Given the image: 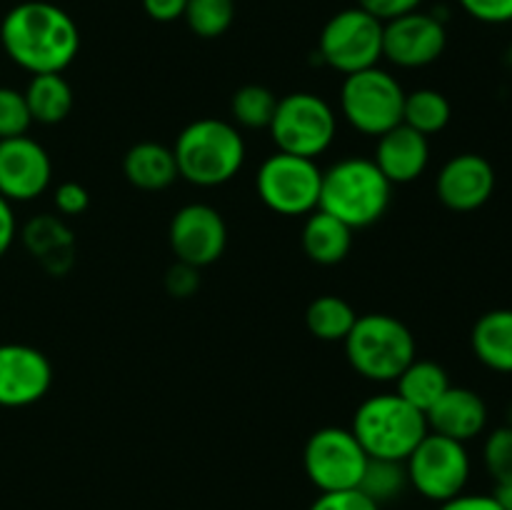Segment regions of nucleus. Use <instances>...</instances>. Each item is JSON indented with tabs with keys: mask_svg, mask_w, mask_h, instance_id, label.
<instances>
[{
	"mask_svg": "<svg viewBox=\"0 0 512 510\" xmlns=\"http://www.w3.org/2000/svg\"><path fill=\"white\" fill-rule=\"evenodd\" d=\"M0 45L18 68L30 75L63 73L80 50V30L60 5L25 0L0 23Z\"/></svg>",
	"mask_w": 512,
	"mask_h": 510,
	"instance_id": "1",
	"label": "nucleus"
},
{
	"mask_svg": "<svg viewBox=\"0 0 512 510\" xmlns=\"http://www.w3.org/2000/svg\"><path fill=\"white\" fill-rule=\"evenodd\" d=\"M390 200L393 185L373 158L350 155L323 170L318 208L343 220L348 228L363 230L375 225L388 213Z\"/></svg>",
	"mask_w": 512,
	"mask_h": 510,
	"instance_id": "2",
	"label": "nucleus"
},
{
	"mask_svg": "<svg viewBox=\"0 0 512 510\" xmlns=\"http://www.w3.org/2000/svg\"><path fill=\"white\" fill-rule=\"evenodd\" d=\"M178 178L198 188L230 183L245 163V140L235 123L200 118L185 125L173 145Z\"/></svg>",
	"mask_w": 512,
	"mask_h": 510,
	"instance_id": "3",
	"label": "nucleus"
},
{
	"mask_svg": "<svg viewBox=\"0 0 512 510\" xmlns=\"http://www.w3.org/2000/svg\"><path fill=\"white\" fill-rule=\"evenodd\" d=\"M343 345L350 368L370 383H395L418 350L408 325L388 313L358 315Z\"/></svg>",
	"mask_w": 512,
	"mask_h": 510,
	"instance_id": "4",
	"label": "nucleus"
},
{
	"mask_svg": "<svg viewBox=\"0 0 512 510\" xmlns=\"http://www.w3.org/2000/svg\"><path fill=\"white\" fill-rule=\"evenodd\" d=\"M368 458L408 460L430 433L423 410L413 408L398 393H378L358 405L350 425Z\"/></svg>",
	"mask_w": 512,
	"mask_h": 510,
	"instance_id": "5",
	"label": "nucleus"
},
{
	"mask_svg": "<svg viewBox=\"0 0 512 510\" xmlns=\"http://www.w3.org/2000/svg\"><path fill=\"white\" fill-rule=\"evenodd\" d=\"M268 130L280 153L315 160L335 143L338 115L325 98L298 90L278 98Z\"/></svg>",
	"mask_w": 512,
	"mask_h": 510,
	"instance_id": "6",
	"label": "nucleus"
},
{
	"mask_svg": "<svg viewBox=\"0 0 512 510\" xmlns=\"http://www.w3.org/2000/svg\"><path fill=\"white\" fill-rule=\"evenodd\" d=\"M403 103V85L378 65L345 75L340 85V115L350 128L368 138H380L403 123Z\"/></svg>",
	"mask_w": 512,
	"mask_h": 510,
	"instance_id": "7",
	"label": "nucleus"
},
{
	"mask_svg": "<svg viewBox=\"0 0 512 510\" xmlns=\"http://www.w3.org/2000/svg\"><path fill=\"white\" fill-rule=\"evenodd\" d=\"M405 470H408L410 488L420 498L440 505L465 493L470 473H473V460H470L465 443L428 433L420 440L418 448L408 455Z\"/></svg>",
	"mask_w": 512,
	"mask_h": 510,
	"instance_id": "8",
	"label": "nucleus"
},
{
	"mask_svg": "<svg viewBox=\"0 0 512 510\" xmlns=\"http://www.w3.org/2000/svg\"><path fill=\"white\" fill-rule=\"evenodd\" d=\"M320 183H323V170L315 160L280 153V150L268 155L255 173L258 198L263 200L265 208L285 218L310 215L318 210Z\"/></svg>",
	"mask_w": 512,
	"mask_h": 510,
	"instance_id": "9",
	"label": "nucleus"
},
{
	"mask_svg": "<svg viewBox=\"0 0 512 510\" xmlns=\"http://www.w3.org/2000/svg\"><path fill=\"white\" fill-rule=\"evenodd\" d=\"M318 55L343 75L375 68L383 58V23L358 5L340 10L320 33Z\"/></svg>",
	"mask_w": 512,
	"mask_h": 510,
	"instance_id": "10",
	"label": "nucleus"
},
{
	"mask_svg": "<svg viewBox=\"0 0 512 510\" xmlns=\"http://www.w3.org/2000/svg\"><path fill=\"white\" fill-rule=\"evenodd\" d=\"M368 465V453L350 428L315 430L303 450V468L310 483L320 493H338V490H355Z\"/></svg>",
	"mask_w": 512,
	"mask_h": 510,
	"instance_id": "11",
	"label": "nucleus"
},
{
	"mask_svg": "<svg viewBox=\"0 0 512 510\" xmlns=\"http://www.w3.org/2000/svg\"><path fill=\"white\" fill-rule=\"evenodd\" d=\"M170 248L180 263L208 268L218 263L228 245V225L218 208L208 203H188L175 210L168 228Z\"/></svg>",
	"mask_w": 512,
	"mask_h": 510,
	"instance_id": "12",
	"label": "nucleus"
},
{
	"mask_svg": "<svg viewBox=\"0 0 512 510\" xmlns=\"http://www.w3.org/2000/svg\"><path fill=\"white\" fill-rule=\"evenodd\" d=\"M448 45L445 23L433 13L413 10L383 23V58L398 68L415 70L433 65Z\"/></svg>",
	"mask_w": 512,
	"mask_h": 510,
	"instance_id": "13",
	"label": "nucleus"
},
{
	"mask_svg": "<svg viewBox=\"0 0 512 510\" xmlns=\"http://www.w3.org/2000/svg\"><path fill=\"white\" fill-rule=\"evenodd\" d=\"M53 183V160L30 135L0 140V195L8 203H30Z\"/></svg>",
	"mask_w": 512,
	"mask_h": 510,
	"instance_id": "14",
	"label": "nucleus"
},
{
	"mask_svg": "<svg viewBox=\"0 0 512 510\" xmlns=\"http://www.w3.org/2000/svg\"><path fill=\"white\" fill-rule=\"evenodd\" d=\"M53 385V365L43 350L25 343L0 345V408L40 403Z\"/></svg>",
	"mask_w": 512,
	"mask_h": 510,
	"instance_id": "15",
	"label": "nucleus"
},
{
	"mask_svg": "<svg viewBox=\"0 0 512 510\" xmlns=\"http://www.w3.org/2000/svg\"><path fill=\"white\" fill-rule=\"evenodd\" d=\"M435 193L448 210L473 213L495 193V170L478 153L453 155L435 178Z\"/></svg>",
	"mask_w": 512,
	"mask_h": 510,
	"instance_id": "16",
	"label": "nucleus"
},
{
	"mask_svg": "<svg viewBox=\"0 0 512 510\" xmlns=\"http://www.w3.org/2000/svg\"><path fill=\"white\" fill-rule=\"evenodd\" d=\"M373 163L390 180V185L413 183L425 173L430 163L428 138L405 123L395 125L393 130L378 138Z\"/></svg>",
	"mask_w": 512,
	"mask_h": 510,
	"instance_id": "17",
	"label": "nucleus"
},
{
	"mask_svg": "<svg viewBox=\"0 0 512 510\" xmlns=\"http://www.w3.org/2000/svg\"><path fill=\"white\" fill-rule=\"evenodd\" d=\"M425 418H428L430 433L468 443L478 438L488 425V405L475 390L450 385L443 398L425 413Z\"/></svg>",
	"mask_w": 512,
	"mask_h": 510,
	"instance_id": "18",
	"label": "nucleus"
},
{
	"mask_svg": "<svg viewBox=\"0 0 512 510\" xmlns=\"http://www.w3.org/2000/svg\"><path fill=\"white\" fill-rule=\"evenodd\" d=\"M23 245L50 275H65L75 263V238L63 218L38 215L23 228Z\"/></svg>",
	"mask_w": 512,
	"mask_h": 510,
	"instance_id": "19",
	"label": "nucleus"
},
{
	"mask_svg": "<svg viewBox=\"0 0 512 510\" xmlns=\"http://www.w3.org/2000/svg\"><path fill=\"white\" fill-rule=\"evenodd\" d=\"M123 175L133 188L145 193H158L170 188L178 180V165H175L173 148L155 140L135 143L123 158Z\"/></svg>",
	"mask_w": 512,
	"mask_h": 510,
	"instance_id": "20",
	"label": "nucleus"
},
{
	"mask_svg": "<svg viewBox=\"0 0 512 510\" xmlns=\"http://www.w3.org/2000/svg\"><path fill=\"white\" fill-rule=\"evenodd\" d=\"M470 345L485 368L512 373V308L488 310L480 315L470 333Z\"/></svg>",
	"mask_w": 512,
	"mask_h": 510,
	"instance_id": "21",
	"label": "nucleus"
},
{
	"mask_svg": "<svg viewBox=\"0 0 512 510\" xmlns=\"http://www.w3.org/2000/svg\"><path fill=\"white\" fill-rule=\"evenodd\" d=\"M303 250L318 265L343 263L353 250V228L325 210H313L303 225Z\"/></svg>",
	"mask_w": 512,
	"mask_h": 510,
	"instance_id": "22",
	"label": "nucleus"
},
{
	"mask_svg": "<svg viewBox=\"0 0 512 510\" xmlns=\"http://www.w3.org/2000/svg\"><path fill=\"white\" fill-rule=\"evenodd\" d=\"M30 118L40 125H58L70 115L75 105V93L63 73L33 75L23 90Z\"/></svg>",
	"mask_w": 512,
	"mask_h": 510,
	"instance_id": "23",
	"label": "nucleus"
},
{
	"mask_svg": "<svg viewBox=\"0 0 512 510\" xmlns=\"http://www.w3.org/2000/svg\"><path fill=\"white\" fill-rule=\"evenodd\" d=\"M450 388L448 370L443 368L435 360H420L415 358L403 373L395 380V393L403 400H408L413 408L428 413L440 398H443L445 390Z\"/></svg>",
	"mask_w": 512,
	"mask_h": 510,
	"instance_id": "24",
	"label": "nucleus"
},
{
	"mask_svg": "<svg viewBox=\"0 0 512 510\" xmlns=\"http://www.w3.org/2000/svg\"><path fill=\"white\" fill-rule=\"evenodd\" d=\"M355 320H358V313L340 295H320L305 310V325L310 335L323 343H343L353 330Z\"/></svg>",
	"mask_w": 512,
	"mask_h": 510,
	"instance_id": "25",
	"label": "nucleus"
},
{
	"mask_svg": "<svg viewBox=\"0 0 512 510\" xmlns=\"http://www.w3.org/2000/svg\"><path fill=\"white\" fill-rule=\"evenodd\" d=\"M450 118H453V108L440 90L418 88L413 93H405L403 123L423 133L425 138L448 128Z\"/></svg>",
	"mask_w": 512,
	"mask_h": 510,
	"instance_id": "26",
	"label": "nucleus"
},
{
	"mask_svg": "<svg viewBox=\"0 0 512 510\" xmlns=\"http://www.w3.org/2000/svg\"><path fill=\"white\" fill-rule=\"evenodd\" d=\"M408 488V470H405L403 460L383 458H368V465H365V473L358 485L360 493L368 495L380 508L403 498V493Z\"/></svg>",
	"mask_w": 512,
	"mask_h": 510,
	"instance_id": "27",
	"label": "nucleus"
},
{
	"mask_svg": "<svg viewBox=\"0 0 512 510\" xmlns=\"http://www.w3.org/2000/svg\"><path fill=\"white\" fill-rule=\"evenodd\" d=\"M278 98L270 88L258 83L243 85L230 98V115L240 128L248 130H265L270 128V120L275 115Z\"/></svg>",
	"mask_w": 512,
	"mask_h": 510,
	"instance_id": "28",
	"label": "nucleus"
},
{
	"mask_svg": "<svg viewBox=\"0 0 512 510\" xmlns=\"http://www.w3.org/2000/svg\"><path fill=\"white\" fill-rule=\"evenodd\" d=\"M183 18L198 38H220L235 20V0H188Z\"/></svg>",
	"mask_w": 512,
	"mask_h": 510,
	"instance_id": "29",
	"label": "nucleus"
},
{
	"mask_svg": "<svg viewBox=\"0 0 512 510\" xmlns=\"http://www.w3.org/2000/svg\"><path fill=\"white\" fill-rule=\"evenodd\" d=\"M483 463L495 485L512 483V425H500L485 438Z\"/></svg>",
	"mask_w": 512,
	"mask_h": 510,
	"instance_id": "30",
	"label": "nucleus"
},
{
	"mask_svg": "<svg viewBox=\"0 0 512 510\" xmlns=\"http://www.w3.org/2000/svg\"><path fill=\"white\" fill-rule=\"evenodd\" d=\"M30 125H33V118H30L25 95L8 85H0V140L28 135Z\"/></svg>",
	"mask_w": 512,
	"mask_h": 510,
	"instance_id": "31",
	"label": "nucleus"
},
{
	"mask_svg": "<svg viewBox=\"0 0 512 510\" xmlns=\"http://www.w3.org/2000/svg\"><path fill=\"white\" fill-rule=\"evenodd\" d=\"M55 210L60 213V218H78L85 210L90 208V193L85 185L75 183V180H65L55 188L53 193Z\"/></svg>",
	"mask_w": 512,
	"mask_h": 510,
	"instance_id": "32",
	"label": "nucleus"
},
{
	"mask_svg": "<svg viewBox=\"0 0 512 510\" xmlns=\"http://www.w3.org/2000/svg\"><path fill=\"white\" fill-rule=\"evenodd\" d=\"M308 510H383L368 495L355 490H338V493H320L310 503Z\"/></svg>",
	"mask_w": 512,
	"mask_h": 510,
	"instance_id": "33",
	"label": "nucleus"
},
{
	"mask_svg": "<svg viewBox=\"0 0 512 510\" xmlns=\"http://www.w3.org/2000/svg\"><path fill=\"white\" fill-rule=\"evenodd\" d=\"M458 3L480 23L500 25L512 20V0H458Z\"/></svg>",
	"mask_w": 512,
	"mask_h": 510,
	"instance_id": "34",
	"label": "nucleus"
},
{
	"mask_svg": "<svg viewBox=\"0 0 512 510\" xmlns=\"http://www.w3.org/2000/svg\"><path fill=\"white\" fill-rule=\"evenodd\" d=\"M200 288V270L193 268L188 263H175L170 265L168 273H165V290L173 298H190V295L198 293Z\"/></svg>",
	"mask_w": 512,
	"mask_h": 510,
	"instance_id": "35",
	"label": "nucleus"
},
{
	"mask_svg": "<svg viewBox=\"0 0 512 510\" xmlns=\"http://www.w3.org/2000/svg\"><path fill=\"white\" fill-rule=\"evenodd\" d=\"M420 3L423 0H358V8H363L365 13L378 18L380 23H388V20H395L400 15H408L413 10H418Z\"/></svg>",
	"mask_w": 512,
	"mask_h": 510,
	"instance_id": "36",
	"label": "nucleus"
},
{
	"mask_svg": "<svg viewBox=\"0 0 512 510\" xmlns=\"http://www.w3.org/2000/svg\"><path fill=\"white\" fill-rule=\"evenodd\" d=\"M438 510H505L493 493H460L455 498L445 500Z\"/></svg>",
	"mask_w": 512,
	"mask_h": 510,
	"instance_id": "37",
	"label": "nucleus"
},
{
	"mask_svg": "<svg viewBox=\"0 0 512 510\" xmlns=\"http://www.w3.org/2000/svg\"><path fill=\"white\" fill-rule=\"evenodd\" d=\"M188 0H143V10L155 23H173L185 13Z\"/></svg>",
	"mask_w": 512,
	"mask_h": 510,
	"instance_id": "38",
	"label": "nucleus"
},
{
	"mask_svg": "<svg viewBox=\"0 0 512 510\" xmlns=\"http://www.w3.org/2000/svg\"><path fill=\"white\" fill-rule=\"evenodd\" d=\"M15 235H18V220H15L13 203L0 195V258L10 250V245L15 243Z\"/></svg>",
	"mask_w": 512,
	"mask_h": 510,
	"instance_id": "39",
	"label": "nucleus"
},
{
	"mask_svg": "<svg viewBox=\"0 0 512 510\" xmlns=\"http://www.w3.org/2000/svg\"><path fill=\"white\" fill-rule=\"evenodd\" d=\"M495 498L498 503L503 505L505 510H512V483H503V485H495Z\"/></svg>",
	"mask_w": 512,
	"mask_h": 510,
	"instance_id": "40",
	"label": "nucleus"
},
{
	"mask_svg": "<svg viewBox=\"0 0 512 510\" xmlns=\"http://www.w3.org/2000/svg\"><path fill=\"white\" fill-rule=\"evenodd\" d=\"M505 60H508V65H510V70H512V43H510L508 53H505Z\"/></svg>",
	"mask_w": 512,
	"mask_h": 510,
	"instance_id": "41",
	"label": "nucleus"
},
{
	"mask_svg": "<svg viewBox=\"0 0 512 510\" xmlns=\"http://www.w3.org/2000/svg\"><path fill=\"white\" fill-rule=\"evenodd\" d=\"M508 425H512V405H510V418H508Z\"/></svg>",
	"mask_w": 512,
	"mask_h": 510,
	"instance_id": "42",
	"label": "nucleus"
}]
</instances>
